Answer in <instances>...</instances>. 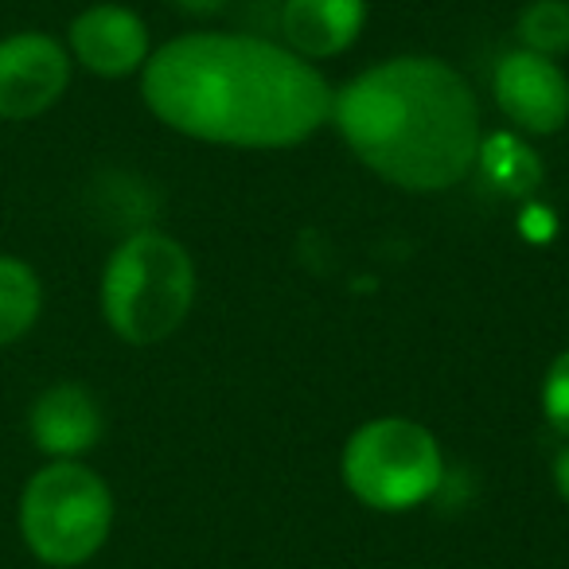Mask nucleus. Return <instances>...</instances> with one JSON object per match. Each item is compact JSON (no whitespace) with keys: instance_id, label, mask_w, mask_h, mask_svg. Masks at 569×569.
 <instances>
[{"instance_id":"1","label":"nucleus","mask_w":569,"mask_h":569,"mask_svg":"<svg viewBox=\"0 0 569 569\" xmlns=\"http://www.w3.org/2000/svg\"><path fill=\"white\" fill-rule=\"evenodd\" d=\"M328 79L284 43L242 32H183L152 48L144 110L188 141L293 149L332 118Z\"/></svg>"},{"instance_id":"2","label":"nucleus","mask_w":569,"mask_h":569,"mask_svg":"<svg viewBox=\"0 0 569 569\" xmlns=\"http://www.w3.org/2000/svg\"><path fill=\"white\" fill-rule=\"evenodd\" d=\"M336 133L356 160L402 191H449L480 160V102L437 56H395L332 94Z\"/></svg>"},{"instance_id":"3","label":"nucleus","mask_w":569,"mask_h":569,"mask_svg":"<svg viewBox=\"0 0 569 569\" xmlns=\"http://www.w3.org/2000/svg\"><path fill=\"white\" fill-rule=\"evenodd\" d=\"M199 273L188 246L164 230H133L110 250L98 277L102 320L129 348L164 343L191 317Z\"/></svg>"},{"instance_id":"4","label":"nucleus","mask_w":569,"mask_h":569,"mask_svg":"<svg viewBox=\"0 0 569 569\" xmlns=\"http://www.w3.org/2000/svg\"><path fill=\"white\" fill-rule=\"evenodd\" d=\"M113 488L87 460H43L17 499L24 550L48 569H79L102 553L113 535Z\"/></svg>"},{"instance_id":"5","label":"nucleus","mask_w":569,"mask_h":569,"mask_svg":"<svg viewBox=\"0 0 569 569\" xmlns=\"http://www.w3.org/2000/svg\"><path fill=\"white\" fill-rule=\"evenodd\" d=\"M340 480L371 511H413L445 483L441 441L421 421L371 418L343 445Z\"/></svg>"},{"instance_id":"6","label":"nucleus","mask_w":569,"mask_h":569,"mask_svg":"<svg viewBox=\"0 0 569 569\" xmlns=\"http://www.w3.org/2000/svg\"><path fill=\"white\" fill-rule=\"evenodd\" d=\"M71 51L40 28L0 36V121H36L63 102L71 87Z\"/></svg>"},{"instance_id":"7","label":"nucleus","mask_w":569,"mask_h":569,"mask_svg":"<svg viewBox=\"0 0 569 569\" xmlns=\"http://www.w3.org/2000/svg\"><path fill=\"white\" fill-rule=\"evenodd\" d=\"M63 43L74 67L106 82L133 79L152 56V36L144 17L118 0H102V4H87L82 12H74Z\"/></svg>"},{"instance_id":"8","label":"nucleus","mask_w":569,"mask_h":569,"mask_svg":"<svg viewBox=\"0 0 569 569\" xmlns=\"http://www.w3.org/2000/svg\"><path fill=\"white\" fill-rule=\"evenodd\" d=\"M491 94L499 113L530 137H553L569 126V74L558 59L527 48L507 51L491 71Z\"/></svg>"},{"instance_id":"9","label":"nucleus","mask_w":569,"mask_h":569,"mask_svg":"<svg viewBox=\"0 0 569 569\" xmlns=\"http://www.w3.org/2000/svg\"><path fill=\"white\" fill-rule=\"evenodd\" d=\"M106 413L90 387L59 379L43 387L28 406V437L48 460H87L102 445Z\"/></svg>"},{"instance_id":"10","label":"nucleus","mask_w":569,"mask_h":569,"mask_svg":"<svg viewBox=\"0 0 569 569\" xmlns=\"http://www.w3.org/2000/svg\"><path fill=\"white\" fill-rule=\"evenodd\" d=\"M367 0H284L281 43L309 63L336 59L363 36Z\"/></svg>"},{"instance_id":"11","label":"nucleus","mask_w":569,"mask_h":569,"mask_svg":"<svg viewBox=\"0 0 569 569\" xmlns=\"http://www.w3.org/2000/svg\"><path fill=\"white\" fill-rule=\"evenodd\" d=\"M43 277L32 261L0 253V348L20 343L43 317Z\"/></svg>"},{"instance_id":"12","label":"nucleus","mask_w":569,"mask_h":569,"mask_svg":"<svg viewBox=\"0 0 569 569\" xmlns=\"http://www.w3.org/2000/svg\"><path fill=\"white\" fill-rule=\"evenodd\" d=\"M515 36H519V48L561 63V56H569V0L522 4V12L515 17Z\"/></svg>"},{"instance_id":"13","label":"nucleus","mask_w":569,"mask_h":569,"mask_svg":"<svg viewBox=\"0 0 569 569\" xmlns=\"http://www.w3.org/2000/svg\"><path fill=\"white\" fill-rule=\"evenodd\" d=\"M538 402H542L546 426L569 441V348L561 351V356H553V363L546 367V379H542V390H538Z\"/></svg>"},{"instance_id":"14","label":"nucleus","mask_w":569,"mask_h":569,"mask_svg":"<svg viewBox=\"0 0 569 569\" xmlns=\"http://www.w3.org/2000/svg\"><path fill=\"white\" fill-rule=\"evenodd\" d=\"M553 488H558L561 503H569V441L558 449V457H553Z\"/></svg>"},{"instance_id":"15","label":"nucleus","mask_w":569,"mask_h":569,"mask_svg":"<svg viewBox=\"0 0 569 569\" xmlns=\"http://www.w3.org/2000/svg\"><path fill=\"white\" fill-rule=\"evenodd\" d=\"M222 4L227 0H176V9L188 17H214V12H222Z\"/></svg>"}]
</instances>
